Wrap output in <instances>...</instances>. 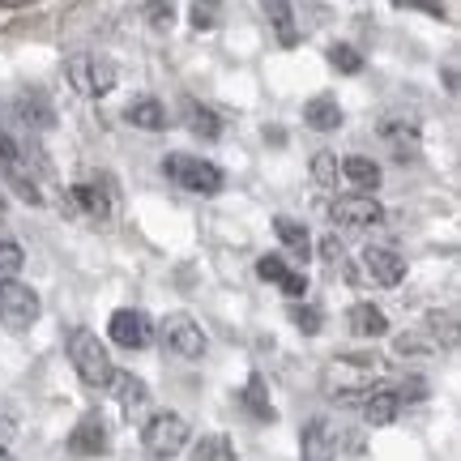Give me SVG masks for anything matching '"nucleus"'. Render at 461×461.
I'll use <instances>...</instances> for the list:
<instances>
[{
  "mask_svg": "<svg viewBox=\"0 0 461 461\" xmlns=\"http://www.w3.org/2000/svg\"><path fill=\"white\" fill-rule=\"evenodd\" d=\"M68 363L77 367L82 384H90V389H107L115 376V363L107 355V346L99 342V333H90V330L68 333Z\"/></svg>",
  "mask_w": 461,
  "mask_h": 461,
  "instance_id": "1",
  "label": "nucleus"
},
{
  "mask_svg": "<svg viewBox=\"0 0 461 461\" xmlns=\"http://www.w3.org/2000/svg\"><path fill=\"white\" fill-rule=\"evenodd\" d=\"M68 86L86 95V99H103V95H112L115 82H120V73L107 56H95V51H77V56H68Z\"/></svg>",
  "mask_w": 461,
  "mask_h": 461,
  "instance_id": "2",
  "label": "nucleus"
},
{
  "mask_svg": "<svg viewBox=\"0 0 461 461\" xmlns=\"http://www.w3.org/2000/svg\"><path fill=\"white\" fill-rule=\"evenodd\" d=\"M141 445H146V453L154 461L180 457L184 448H188V419H184V414H176V411L154 414L146 428H141Z\"/></svg>",
  "mask_w": 461,
  "mask_h": 461,
  "instance_id": "3",
  "label": "nucleus"
},
{
  "mask_svg": "<svg viewBox=\"0 0 461 461\" xmlns=\"http://www.w3.org/2000/svg\"><path fill=\"white\" fill-rule=\"evenodd\" d=\"M167 163V176L176 184H184L188 193H201V197H214L222 193V171L214 163H205V158H193V154H171L163 158Z\"/></svg>",
  "mask_w": 461,
  "mask_h": 461,
  "instance_id": "4",
  "label": "nucleus"
},
{
  "mask_svg": "<svg viewBox=\"0 0 461 461\" xmlns=\"http://www.w3.org/2000/svg\"><path fill=\"white\" fill-rule=\"evenodd\" d=\"M0 321L9 330H31L34 321H39V295H34L26 282L0 278Z\"/></svg>",
  "mask_w": 461,
  "mask_h": 461,
  "instance_id": "5",
  "label": "nucleus"
},
{
  "mask_svg": "<svg viewBox=\"0 0 461 461\" xmlns=\"http://www.w3.org/2000/svg\"><path fill=\"white\" fill-rule=\"evenodd\" d=\"M163 342L171 355H180V359H201L205 355V330H201L197 321L188 312H171L163 321Z\"/></svg>",
  "mask_w": 461,
  "mask_h": 461,
  "instance_id": "6",
  "label": "nucleus"
},
{
  "mask_svg": "<svg viewBox=\"0 0 461 461\" xmlns=\"http://www.w3.org/2000/svg\"><path fill=\"white\" fill-rule=\"evenodd\" d=\"M330 218L338 222V227H346V230H367V227H376L380 218H384V205H380L372 193H350V197L333 201Z\"/></svg>",
  "mask_w": 461,
  "mask_h": 461,
  "instance_id": "7",
  "label": "nucleus"
},
{
  "mask_svg": "<svg viewBox=\"0 0 461 461\" xmlns=\"http://www.w3.org/2000/svg\"><path fill=\"white\" fill-rule=\"evenodd\" d=\"M107 333H112V342L124 346V350H146L149 338H154V330H149V316L141 312V308H120V312H112Z\"/></svg>",
  "mask_w": 461,
  "mask_h": 461,
  "instance_id": "8",
  "label": "nucleus"
},
{
  "mask_svg": "<svg viewBox=\"0 0 461 461\" xmlns=\"http://www.w3.org/2000/svg\"><path fill=\"white\" fill-rule=\"evenodd\" d=\"M363 274H367V282H376V286H397V282L406 278V261L397 257L393 248H363Z\"/></svg>",
  "mask_w": 461,
  "mask_h": 461,
  "instance_id": "9",
  "label": "nucleus"
},
{
  "mask_svg": "<svg viewBox=\"0 0 461 461\" xmlns=\"http://www.w3.org/2000/svg\"><path fill=\"white\" fill-rule=\"evenodd\" d=\"M65 210L73 218H86V222H103L112 214V201L99 193V184H73L65 193Z\"/></svg>",
  "mask_w": 461,
  "mask_h": 461,
  "instance_id": "10",
  "label": "nucleus"
},
{
  "mask_svg": "<svg viewBox=\"0 0 461 461\" xmlns=\"http://www.w3.org/2000/svg\"><path fill=\"white\" fill-rule=\"evenodd\" d=\"M299 457L303 461H333L338 457V436H333L330 419H312L303 436H299Z\"/></svg>",
  "mask_w": 461,
  "mask_h": 461,
  "instance_id": "11",
  "label": "nucleus"
},
{
  "mask_svg": "<svg viewBox=\"0 0 461 461\" xmlns=\"http://www.w3.org/2000/svg\"><path fill=\"white\" fill-rule=\"evenodd\" d=\"M68 453H77V457H99V453H107V428H103L99 414H86L82 423L73 428Z\"/></svg>",
  "mask_w": 461,
  "mask_h": 461,
  "instance_id": "12",
  "label": "nucleus"
},
{
  "mask_svg": "<svg viewBox=\"0 0 461 461\" xmlns=\"http://www.w3.org/2000/svg\"><path fill=\"white\" fill-rule=\"evenodd\" d=\"M107 389H115V402H120V411L129 414H141L149 406V389H146V380L141 376H132V372H115L112 384Z\"/></svg>",
  "mask_w": 461,
  "mask_h": 461,
  "instance_id": "13",
  "label": "nucleus"
},
{
  "mask_svg": "<svg viewBox=\"0 0 461 461\" xmlns=\"http://www.w3.org/2000/svg\"><path fill=\"white\" fill-rule=\"evenodd\" d=\"M397 411H402V393H397V389H367V393H363V419H367L372 428L393 423Z\"/></svg>",
  "mask_w": 461,
  "mask_h": 461,
  "instance_id": "14",
  "label": "nucleus"
},
{
  "mask_svg": "<svg viewBox=\"0 0 461 461\" xmlns=\"http://www.w3.org/2000/svg\"><path fill=\"white\" fill-rule=\"evenodd\" d=\"M124 120H129L132 129H146V132H158L167 129V107L154 95H141V99H132L124 107Z\"/></svg>",
  "mask_w": 461,
  "mask_h": 461,
  "instance_id": "15",
  "label": "nucleus"
},
{
  "mask_svg": "<svg viewBox=\"0 0 461 461\" xmlns=\"http://www.w3.org/2000/svg\"><path fill=\"white\" fill-rule=\"evenodd\" d=\"M303 120H308V129H316V132H333V129H342V107H338V99H330V95H316V99L303 103Z\"/></svg>",
  "mask_w": 461,
  "mask_h": 461,
  "instance_id": "16",
  "label": "nucleus"
},
{
  "mask_svg": "<svg viewBox=\"0 0 461 461\" xmlns=\"http://www.w3.org/2000/svg\"><path fill=\"white\" fill-rule=\"evenodd\" d=\"M346 321H350L355 338H380V333H389V316L380 312L376 303H355Z\"/></svg>",
  "mask_w": 461,
  "mask_h": 461,
  "instance_id": "17",
  "label": "nucleus"
},
{
  "mask_svg": "<svg viewBox=\"0 0 461 461\" xmlns=\"http://www.w3.org/2000/svg\"><path fill=\"white\" fill-rule=\"evenodd\" d=\"M265 17H269V26L278 31L282 48H295L299 43V31H295V14H291V0H261Z\"/></svg>",
  "mask_w": 461,
  "mask_h": 461,
  "instance_id": "18",
  "label": "nucleus"
},
{
  "mask_svg": "<svg viewBox=\"0 0 461 461\" xmlns=\"http://www.w3.org/2000/svg\"><path fill=\"white\" fill-rule=\"evenodd\" d=\"M342 176L355 184V188H363V193H376L380 188V167L372 163V158H363V154L342 158Z\"/></svg>",
  "mask_w": 461,
  "mask_h": 461,
  "instance_id": "19",
  "label": "nucleus"
},
{
  "mask_svg": "<svg viewBox=\"0 0 461 461\" xmlns=\"http://www.w3.org/2000/svg\"><path fill=\"white\" fill-rule=\"evenodd\" d=\"M274 230H278V240L295 252L299 261H308V252H312V235H308V227H303V222H295V218L282 214V218H274Z\"/></svg>",
  "mask_w": 461,
  "mask_h": 461,
  "instance_id": "20",
  "label": "nucleus"
},
{
  "mask_svg": "<svg viewBox=\"0 0 461 461\" xmlns=\"http://www.w3.org/2000/svg\"><path fill=\"white\" fill-rule=\"evenodd\" d=\"M17 115H22L31 129H51V124H56V112H51V103L43 99L39 90H31V95L17 99Z\"/></svg>",
  "mask_w": 461,
  "mask_h": 461,
  "instance_id": "21",
  "label": "nucleus"
},
{
  "mask_svg": "<svg viewBox=\"0 0 461 461\" xmlns=\"http://www.w3.org/2000/svg\"><path fill=\"white\" fill-rule=\"evenodd\" d=\"M240 402L248 406V414L252 419H261V423H274V406H269V393H265V380L252 372L244 384V393H240Z\"/></svg>",
  "mask_w": 461,
  "mask_h": 461,
  "instance_id": "22",
  "label": "nucleus"
},
{
  "mask_svg": "<svg viewBox=\"0 0 461 461\" xmlns=\"http://www.w3.org/2000/svg\"><path fill=\"white\" fill-rule=\"evenodd\" d=\"M184 124L197 132V137H205V141H214V137H222V124H218V115L210 112V107H201V103H184Z\"/></svg>",
  "mask_w": 461,
  "mask_h": 461,
  "instance_id": "23",
  "label": "nucleus"
},
{
  "mask_svg": "<svg viewBox=\"0 0 461 461\" xmlns=\"http://www.w3.org/2000/svg\"><path fill=\"white\" fill-rule=\"evenodd\" d=\"M193 461H240L227 436H201V445L193 448Z\"/></svg>",
  "mask_w": 461,
  "mask_h": 461,
  "instance_id": "24",
  "label": "nucleus"
},
{
  "mask_svg": "<svg viewBox=\"0 0 461 461\" xmlns=\"http://www.w3.org/2000/svg\"><path fill=\"white\" fill-rule=\"evenodd\" d=\"M380 137H384L389 146H397V149H406V146H414V141H419L414 124H402V120H389V124L380 129Z\"/></svg>",
  "mask_w": 461,
  "mask_h": 461,
  "instance_id": "25",
  "label": "nucleus"
},
{
  "mask_svg": "<svg viewBox=\"0 0 461 461\" xmlns=\"http://www.w3.org/2000/svg\"><path fill=\"white\" fill-rule=\"evenodd\" d=\"M5 180L14 184V188H17V197H22V201H31V205H43V197H39V188H34V184L26 180L22 171H17V163H5Z\"/></svg>",
  "mask_w": 461,
  "mask_h": 461,
  "instance_id": "26",
  "label": "nucleus"
},
{
  "mask_svg": "<svg viewBox=\"0 0 461 461\" xmlns=\"http://www.w3.org/2000/svg\"><path fill=\"white\" fill-rule=\"evenodd\" d=\"M330 65L338 68V73H359V68H363V56L355 48L338 43V48H330Z\"/></svg>",
  "mask_w": 461,
  "mask_h": 461,
  "instance_id": "27",
  "label": "nucleus"
},
{
  "mask_svg": "<svg viewBox=\"0 0 461 461\" xmlns=\"http://www.w3.org/2000/svg\"><path fill=\"white\" fill-rule=\"evenodd\" d=\"M141 14H146V22L154 26V31H171V22H176V9H171L167 0H149Z\"/></svg>",
  "mask_w": 461,
  "mask_h": 461,
  "instance_id": "28",
  "label": "nucleus"
},
{
  "mask_svg": "<svg viewBox=\"0 0 461 461\" xmlns=\"http://www.w3.org/2000/svg\"><path fill=\"white\" fill-rule=\"evenodd\" d=\"M22 261H26V257H22V248H17L14 240L0 230V274H17V269H22Z\"/></svg>",
  "mask_w": 461,
  "mask_h": 461,
  "instance_id": "29",
  "label": "nucleus"
},
{
  "mask_svg": "<svg viewBox=\"0 0 461 461\" xmlns=\"http://www.w3.org/2000/svg\"><path fill=\"white\" fill-rule=\"evenodd\" d=\"M291 321H295L303 333H321V325H325V316L316 312L312 303H295V308H291Z\"/></svg>",
  "mask_w": 461,
  "mask_h": 461,
  "instance_id": "30",
  "label": "nucleus"
},
{
  "mask_svg": "<svg viewBox=\"0 0 461 461\" xmlns=\"http://www.w3.org/2000/svg\"><path fill=\"white\" fill-rule=\"evenodd\" d=\"M257 274H261L265 282H274V286H282V278L291 274V265L282 261V257H269V252H265L261 261H257Z\"/></svg>",
  "mask_w": 461,
  "mask_h": 461,
  "instance_id": "31",
  "label": "nucleus"
},
{
  "mask_svg": "<svg viewBox=\"0 0 461 461\" xmlns=\"http://www.w3.org/2000/svg\"><path fill=\"white\" fill-rule=\"evenodd\" d=\"M312 180L325 184V188H330V184H338V158H333V154H316V158H312Z\"/></svg>",
  "mask_w": 461,
  "mask_h": 461,
  "instance_id": "32",
  "label": "nucleus"
},
{
  "mask_svg": "<svg viewBox=\"0 0 461 461\" xmlns=\"http://www.w3.org/2000/svg\"><path fill=\"white\" fill-rule=\"evenodd\" d=\"M397 9H423L431 17H445V0H393Z\"/></svg>",
  "mask_w": 461,
  "mask_h": 461,
  "instance_id": "33",
  "label": "nucleus"
},
{
  "mask_svg": "<svg viewBox=\"0 0 461 461\" xmlns=\"http://www.w3.org/2000/svg\"><path fill=\"white\" fill-rule=\"evenodd\" d=\"M282 291H286V295H291V299H303V295H308V278L291 269V274L282 278Z\"/></svg>",
  "mask_w": 461,
  "mask_h": 461,
  "instance_id": "34",
  "label": "nucleus"
},
{
  "mask_svg": "<svg viewBox=\"0 0 461 461\" xmlns=\"http://www.w3.org/2000/svg\"><path fill=\"white\" fill-rule=\"evenodd\" d=\"M321 257H325V265H342L346 261V248L338 244V235H330V240L321 244Z\"/></svg>",
  "mask_w": 461,
  "mask_h": 461,
  "instance_id": "35",
  "label": "nucleus"
},
{
  "mask_svg": "<svg viewBox=\"0 0 461 461\" xmlns=\"http://www.w3.org/2000/svg\"><path fill=\"white\" fill-rule=\"evenodd\" d=\"M17 158H22V154H17V141L0 129V163H17Z\"/></svg>",
  "mask_w": 461,
  "mask_h": 461,
  "instance_id": "36",
  "label": "nucleus"
},
{
  "mask_svg": "<svg viewBox=\"0 0 461 461\" xmlns=\"http://www.w3.org/2000/svg\"><path fill=\"white\" fill-rule=\"evenodd\" d=\"M193 26H197V31H214V17H210V14H205V9L197 5V9H193Z\"/></svg>",
  "mask_w": 461,
  "mask_h": 461,
  "instance_id": "37",
  "label": "nucleus"
},
{
  "mask_svg": "<svg viewBox=\"0 0 461 461\" xmlns=\"http://www.w3.org/2000/svg\"><path fill=\"white\" fill-rule=\"evenodd\" d=\"M22 5H34V0H0V9H22Z\"/></svg>",
  "mask_w": 461,
  "mask_h": 461,
  "instance_id": "38",
  "label": "nucleus"
},
{
  "mask_svg": "<svg viewBox=\"0 0 461 461\" xmlns=\"http://www.w3.org/2000/svg\"><path fill=\"white\" fill-rule=\"evenodd\" d=\"M5 210H9V197H5V193H0V218H5Z\"/></svg>",
  "mask_w": 461,
  "mask_h": 461,
  "instance_id": "39",
  "label": "nucleus"
},
{
  "mask_svg": "<svg viewBox=\"0 0 461 461\" xmlns=\"http://www.w3.org/2000/svg\"><path fill=\"white\" fill-rule=\"evenodd\" d=\"M0 461H14V457H9V448H5V445H0Z\"/></svg>",
  "mask_w": 461,
  "mask_h": 461,
  "instance_id": "40",
  "label": "nucleus"
},
{
  "mask_svg": "<svg viewBox=\"0 0 461 461\" xmlns=\"http://www.w3.org/2000/svg\"><path fill=\"white\" fill-rule=\"evenodd\" d=\"M197 5H201V0H197ZM205 5H214V0H205Z\"/></svg>",
  "mask_w": 461,
  "mask_h": 461,
  "instance_id": "41",
  "label": "nucleus"
}]
</instances>
